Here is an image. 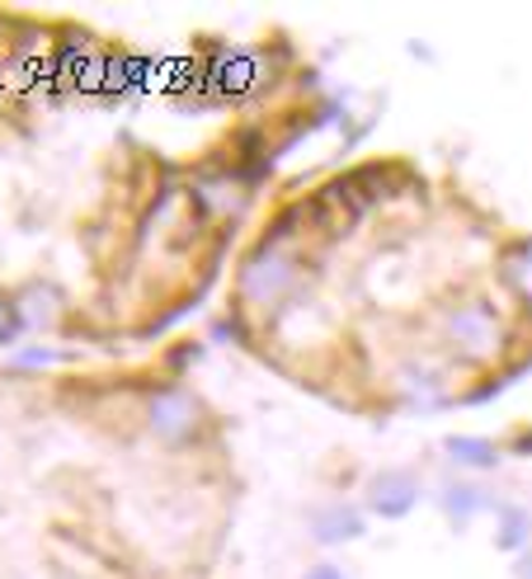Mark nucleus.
I'll use <instances>...</instances> for the list:
<instances>
[{
  "label": "nucleus",
  "mask_w": 532,
  "mask_h": 579,
  "mask_svg": "<svg viewBox=\"0 0 532 579\" xmlns=\"http://www.w3.org/2000/svg\"><path fill=\"white\" fill-rule=\"evenodd\" d=\"M292 283H298V259H292L279 241H264L260 250L245 259V269H241V297H245V302H254V307L279 302Z\"/></svg>",
  "instance_id": "1"
},
{
  "label": "nucleus",
  "mask_w": 532,
  "mask_h": 579,
  "mask_svg": "<svg viewBox=\"0 0 532 579\" xmlns=\"http://www.w3.org/2000/svg\"><path fill=\"white\" fill-rule=\"evenodd\" d=\"M443 326H448V339H452V345H458L462 353H471V358L500 353V316H495V307H485V302L448 307Z\"/></svg>",
  "instance_id": "2"
},
{
  "label": "nucleus",
  "mask_w": 532,
  "mask_h": 579,
  "mask_svg": "<svg viewBox=\"0 0 532 579\" xmlns=\"http://www.w3.org/2000/svg\"><path fill=\"white\" fill-rule=\"evenodd\" d=\"M147 425H151L155 438H165V443H184V438L199 429V401L180 387L155 391L151 406H147Z\"/></svg>",
  "instance_id": "3"
},
{
  "label": "nucleus",
  "mask_w": 532,
  "mask_h": 579,
  "mask_svg": "<svg viewBox=\"0 0 532 579\" xmlns=\"http://www.w3.org/2000/svg\"><path fill=\"white\" fill-rule=\"evenodd\" d=\"M415 499H420V481L410 471H382L378 481L368 486V505L378 509L382 518H401L415 509Z\"/></svg>",
  "instance_id": "4"
},
{
  "label": "nucleus",
  "mask_w": 532,
  "mask_h": 579,
  "mask_svg": "<svg viewBox=\"0 0 532 579\" xmlns=\"http://www.w3.org/2000/svg\"><path fill=\"white\" fill-rule=\"evenodd\" d=\"M363 532V518L353 513V509H325L317 513V537L321 542H349V537H359Z\"/></svg>",
  "instance_id": "5"
},
{
  "label": "nucleus",
  "mask_w": 532,
  "mask_h": 579,
  "mask_svg": "<svg viewBox=\"0 0 532 579\" xmlns=\"http://www.w3.org/2000/svg\"><path fill=\"white\" fill-rule=\"evenodd\" d=\"M448 452L458 457L462 467H495V462H500V448L485 443V438H452Z\"/></svg>",
  "instance_id": "6"
},
{
  "label": "nucleus",
  "mask_w": 532,
  "mask_h": 579,
  "mask_svg": "<svg viewBox=\"0 0 532 579\" xmlns=\"http://www.w3.org/2000/svg\"><path fill=\"white\" fill-rule=\"evenodd\" d=\"M528 542H532V513H528V509H504L500 547H504V551H523Z\"/></svg>",
  "instance_id": "7"
},
{
  "label": "nucleus",
  "mask_w": 532,
  "mask_h": 579,
  "mask_svg": "<svg viewBox=\"0 0 532 579\" xmlns=\"http://www.w3.org/2000/svg\"><path fill=\"white\" fill-rule=\"evenodd\" d=\"M481 505H485V499H481V490H471V486L448 490V513H452V518H471V513H476Z\"/></svg>",
  "instance_id": "8"
},
{
  "label": "nucleus",
  "mask_w": 532,
  "mask_h": 579,
  "mask_svg": "<svg viewBox=\"0 0 532 579\" xmlns=\"http://www.w3.org/2000/svg\"><path fill=\"white\" fill-rule=\"evenodd\" d=\"M307 579H344V575H340V570H334V566H317V570H311V575H307Z\"/></svg>",
  "instance_id": "9"
},
{
  "label": "nucleus",
  "mask_w": 532,
  "mask_h": 579,
  "mask_svg": "<svg viewBox=\"0 0 532 579\" xmlns=\"http://www.w3.org/2000/svg\"><path fill=\"white\" fill-rule=\"evenodd\" d=\"M523 269H532V259H528V264H523ZM504 273H509V283H514V288L523 283V278H519V269H504ZM523 292H532V283H523Z\"/></svg>",
  "instance_id": "10"
},
{
  "label": "nucleus",
  "mask_w": 532,
  "mask_h": 579,
  "mask_svg": "<svg viewBox=\"0 0 532 579\" xmlns=\"http://www.w3.org/2000/svg\"><path fill=\"white\" fill-rule=\"evenodd\" d=\"M519 579H532V556H523V566H519Z\"/></svg>",
  "instance_id": "11"
}]
</instances>
